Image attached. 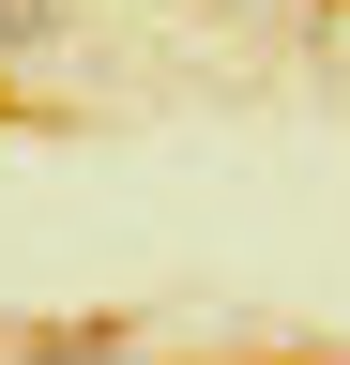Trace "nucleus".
Listing matches in <instances>:
<instances>
[{
	"mask_svg": "<svg viewBox=\"0 0 350 365\" xmlns=\"http://www.w3.org/2000/svg\"><path fill=\"white\" fill-rule=\"evenodd\" d=\"M31 365H122V319H76V335H31Z\"/></svg>",
	"mask_w": 350,
	"mask_h": 365,
	"instance_id": "obj_1",
	"label": "nucleus"
}]
</instances>
